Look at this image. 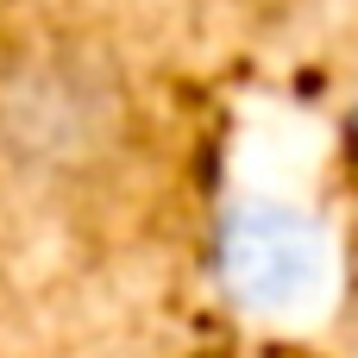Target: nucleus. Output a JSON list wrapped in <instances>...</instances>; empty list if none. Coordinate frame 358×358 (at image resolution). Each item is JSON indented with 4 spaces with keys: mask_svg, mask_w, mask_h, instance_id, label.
Segmentation results:
<instances>
[{
    "mask_svg": "<svg viewBox=\"0 0 358 358\" xmlns=\"http://www.w3.org/2000/svg\"><path fill=\"white\" fill-rule=\"evenodd\" d=\"M120 126V88L88 50H31L0 76V138L25 164H82Z\"/></svg>",
    "mask_w": 358,
    "mask_h": 358,
    "instance_id": "1",
    "label": "nucleus"
},
{
    "mask_svg": "<svg viewBox=\"0 0 358 358\" xmlns=\"http://www.w3.org/2000/svg\"><path fill=\"white\" fill-rule=\"evenodd\" d=\"M220 277L245 308H296L321 277V239L302 214L252 201L220 227Z\"/></svg>",
    "mask_w": 358,
    "mask_h": 358,
    "instance_id": "2",
    "label": "nucleus"
}]
</instances>
